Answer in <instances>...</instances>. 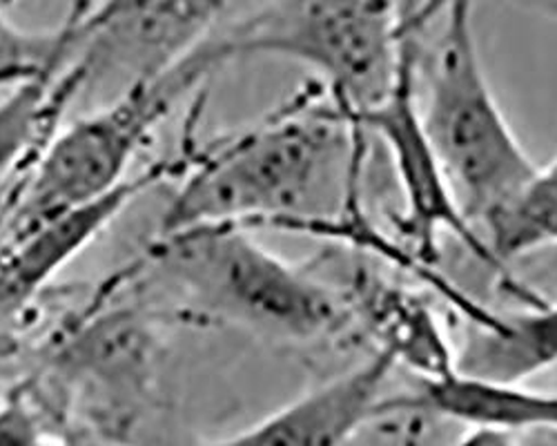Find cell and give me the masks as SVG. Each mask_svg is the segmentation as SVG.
I'll return each instance as SVG.
<instances>
[{
  "label": "cell",
  "instance_id": "cell-13",
  "mask_svg": "<svg viewBox=\"0 0 557 446\" xmlns=\"http://www.w3.org/2000/svg\"><path fill=\"white\" fill-rule=\"evenodd\" d=\"M74 101L76 89L63 67L5 89L0 99V188L21 168H32Z\"/></svg>",
  "mask_w": 557,
  "mask_h": 446
},
{
  "label": "cell",
  "instance_id": "cell-17",
  "mask_svg": "<svg viewBox=\"0 0 557 446\" xmlns=\"http://www.w3.org/2000/svg\"><path fill=\"white\" fill-rule=\"evenodd\" d=\"M453 446H516V435L488 429H467Z\"/></svg>",
  "mask_w": 557,
  "mask_h": 446
},
{
  "label": "cell",
  "instance_id": "cell-14",
  "mask_svg": "<svg viewBox=\"0 0 557 446\" xmlns=\"http://www.w3.org/2000/svg\"><path fill=\"white\" fill-rule=\"evenodd\" d=\"M482 239L506 286L513 284L508 277L510 263L557 248V157L537 165L520 195L484 223Z\"/></svg>",
  "mask_w": 557,
  "mask_h": 446
},
{
  "label": "cell",
  "instance_id": "cell-8",
  "mask_svg": "<svg viewBox=\"0 0 557 446\" xmlns=\"http://www.w3.org/2000/svg\"><path fill=\"white\" fill-rule=\"evenodd\" d=\"M185 159L152 163L116 190L5 231L0 241V322L18 315L63 268L95 241L141 193L178 178Z\"/></svg>",
  "mask_w": 557,
  "mask_h": 446
},
{
  "label": "cell",
  "instance_id": "cell-9",
  "mask_svg": "<svg viewBox=\"0 0 557 446\" xmlns=\"http://www.w3.org/2000/svg\"><path fill=\"white\" fill-rule=\"evenodd\" d=\"M395 369L388 352L373 350L252 426L195 446H350L368 424L386 418V384Z\"/></svg>",
  "mask_w": 557,
  "mask_h": 446
},
{
  "label": "cell",
  "instance_id": "cell-7",
  "mask_svg": "<svg viewBox=\"0 0 557 446\" xmlns=\"http://www.w3.org/2000/svg\"><path fill=\"white\" fill-rule=\"evenodd\" d=\"M414 48L412 42L393 92L352 121L366 129L368 137H375L388 154L397 190L401 193V212L395 216V226L408 252L431 265L440 237L453 235L491 271L499 273L484 239L463 216L426 134L417 99Z\"/></svg>",
  "mask_w": 557,
  "mask_h": 446
},
{
  "label": "cell",
  "instance_id": "cell-10",
  "mask_svg": "<svg viewBox=\"0 0 557 446\" xmlns=\"http://www.w3.org/2000/svg\"><path fill=\"white\" fill-rule=\"evenodd\" d=\"M401 413L433 416L467 429H488L508 435L557 431V391L475 380L453 371L440 380H417L412 393L388 395L386 418Z\"/></svg>",
  "mask_w": 557,
  "mask_h": 446
},
{
  "label": "cell",
  "instance_id": "cell-11",
  "mask_svg": "<svg viewBox=\"0 0 557 446\" xmlns=\"http://www.w3.org/2000/svg\"><path fill=\"white\" fill-rule=\"evenodd\" d=\"M557 369V301L527 299L522 308H482L467 320V333L455 346V373L527 384Z\"/></svg>",
  "mask_w": 557,
  "mask_h": 446
},
{
  "label": "cell",
  "instance_id": "cell-3",
  "mask_svg": "<svg viewBox=\"0 0 557 446\" xmlns=\"http://www.w3.org/2000/svg\"><path fill=\"white\" fill-rule=\"evenodd\" d=\"M422 3L412 0H268L208 40L221 65L272 57L310 70L350 119L380 106L404 70Z\"/></svg>",
  "mask_w": 557,
  "mask_h": 446
},
{
  "label": "cell",
  "instance_id": "cell-16",
  "mask_svg": "<svg viewBox=\"0 0 557 446\" xmlns=\"http://www.w3.org/2000/svg\"><path fill=\"white\" fill-rule=\"evenodd\" d=\"M0 446H59L25 388H14L0 399Z\"/></svg>",
  "mask_w": 557,
  "mask_h": 446
},
{
  "label": "cell",
  "instance_id": "cell-12",
  "mask_svg": "<svg viewBox=\"0 0 557 446\" xmlns=\"http://www.w3.org/2000/svg\"><path fill=\"white\" fill-rule=\"evenodd\" d=\"M344 295L352 320L368 324L370 335L377 337L375 350L388 352L397 367H406L417 380H440L455 371V346L422 297L363 275Z\"/></svg>",
  "mask_w": 557,
  "mask_h": 446
},
{
  "label": "cell",
  "instance_id": "cell-1",
  "mask_svg": "<svg viewBox=\"0 0 557 446\" xmlns=\"http://www.w3.org/2000/svg\"><path fill=\"white\" fill-rule=\"evenodd\" d=\"M370 137L317 80L268 119L185 154L159 233L232 223L344 241L366 223Z\"/></svg>",
  "mask_w": 557,
  "mask_h": 446
},
{
  "label": "cell",
  "instance_id": "cell-15",
  "mask_svg": "<svg viewBox=\"0 0 557 446\" xmlns=\"http://www.w3.org/2000/svg\"><path fill=\"white\" fill-rule=\"evenodd\" d=\"M8 3L0 0V87L5 89L63 67L70 50L67 23L57 32H25L8 18Z\"/></svg>",
  "mask_w": 557,
  "mask_h": 446
},
{
  "label": "cell",
  "instance_id": "cell-5",
  "mask_svg": "<svg viewBox=\"0 0 557 446\" xmlns=\"http://www.w3.org/2000/svg\"><path fill=\"white\" fill-rule=\"evenodd\" d=\"M216 70L208 42L168 74L138 83L59 127L27 170L10 228L95 201L125 182L157 127Z\"/></svg>",
  "mask_w": 557,
  "mask_h": 446
},
{
  "label": "cell",
  "instance_id": "cell-4",
  "mask_svg": "<svg viewBox=\"0 0 557 446\" xmlns=\"http://www.w3.org/2000/svg\"><path fill=\"white\" fill-rule=\"evenodd\" d=\"M433 52L414 59L417 99L455 199L480 233L537 172L488 80L475 34V0H444Z\"/></svg>",
  "mask_w": 557,
  "mask_h": 446
},
{
  "label": "cell",
  "instance_id": "cell-2",
  "mask_svg": "<svg viewBox=\"0 0 557 446\" xmlns=\"http://www.w3.org/2000/svg\"><path fill=\"white\" fill-rule=\"evenodd\" d=\"M146 259L193 318L286 344L335 337L352 320L342 288L278 257L244 226L214 223L159 233Z\"/></svg>",
  "mask_w": 557,
  "mask_h": 446
},
{
  "label": "cell",
  "instance_id": "cell-6",
  "mask_svg": "<svg viewBox=\"0 0 557 446\" xmlns=\"http://www.w3.org/2000/svg\"><path fill=\"white\" fill-rule=\"evenodd\" d=\"M223 16L221 0H78L67 18L63 70L76 83V99L103 97L106 103L190 59Z\"/></svg>",
  "mask_w": 557,
  "mask_h": 446
}]
</instances>
